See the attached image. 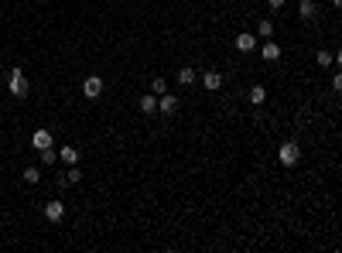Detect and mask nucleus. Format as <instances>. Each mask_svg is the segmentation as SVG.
Instances as JSON below:
<instances>
[{"label":"nucleus","mask_w":342,"mask_h":253,"mask_svg":"<svg viewBox=\"0 0 342 253\" xmlns=\"http://www.w3.org/2000/svg\"><path fill=\"white\" fill-rule=\"evenodd\" d=\"M7 89H11V96H17V99H28V75H24L21 69H11V79H7Z\"/></svg>","instance_id":"f257e3e1"},{"label":"nucleus","mask_w":342,"mask_h":253,"mask_svg":"<svg viewBox=\"0 0 342 253\" xmlns=\"http://www.w3.org/2000/svg\"><path fill=\"white\" fill-rule=\"evenodd\" d=\"M277 158H281V164H284V168H295V164L301 161V147H298L295 140H284V144H281V150H277Z\"/></svg>","instance_id":"f03ea898"},{"label":"nucleus","mask_w":342,"mask_h":253,"mask_svg":"<svg viewBox=\"0 0 342 253\" xmlns=\"http://www.w3.org/2000/svg\"><path fill=\"white\" fill-rule=\"evenodd\" d=\"M158 110H161V116H175V113H178V96L161 92V96H158Z\"/></svg>","instance_id":"7ed1b4c3"},{"label":"nucleus","mask_w":342,"mask_h":253,"mask_svg":"<svg viewBox=\"0 0 342 253\" xmlns=\"http://www.w3.org/2000/svg\"><path fill=\"white\" fill-rule=\"evenodd\" d=\"M82 96H86V99H100L103 96V79L100 75H89V79L82 82Z\"/></svg>","instance_id":"20e7f679"},{"label":"nucleus","mask_w":342,"mask_h":253,"mask_svg":"<svg viewBox=\"0 0 342 253\" xmlns=\"http://www.w3.org/2000/svg\"><path fill=\"white\" fill-rule=\"evenodd\" d=\"M253 48H257V35L239 31V35H236V52H243V55H247V52H253Z\"/></svg>","instance_id":"39448f33"},{"label":"nucleus","mask_w":342,"mask_h":253,"mask_svg":"<svg viewBox=\"0 0 342 253\" xmlns=\"http://www.w3.org/2000/svg\"><path fill=\"white\" fill-rule=\"evenodd\" d=\"M202 86H205L209 92H219V89H223V75H219L216 69H209V72L202 75Z\"/></svg>","instance_id":"423d86ee"},{"label":"nucleus","mask_w":342,"mask_h":253,"mask_svg":"<svg viewBox=\"0 0 342 253\" xmlns=\"http://www.w3.org/2000/svg\"><path fill=\"white\" fill-rule=\"evenodd\" d=\"M45 219L48 222H62V219H65V206H62V202H48L45 206Z\"/></svg>","instance_id":"0eeeda50"},{"label":"nucleus","mask_w":342,"mask_h":253,"mask_svg":"<svg viewBox=\"0 0 342 253\" xmlns=\"http://www.w3.org/2000/svg\"><path fill=\"white\" fill-rule=\"evenodd\" d=\"M137 110H140L144 116L158 113V96H154V92H148V96H140V103H137Z\"/></svg>","instance_id":"6e6552de"},{"label":"nucleus","mask_w":342,"mask_h":253,"mask_svg":"<svg viewBox=\"0 0 342 253\" xmlns=\"http://www.w3.org/2000/svg\"><path fill=\"white\" fill-rule=\"evenodd\" d=\"M315 14H319L315 0H298V17H301V21H311Z\"/></svg>","instance_id":"1a4fd4ad"},{"label":"nucleus","mask_w":342,"mask_h":253,"mask_svg":"<svg viewBox=\"0 0 342 253\" xmlns=\"http://www.w3.org/2000/svg\"><path fill=\"white\" fill-rule=\"evenodd\" d=\"M260 55H263V62H277V58H281V45H274L271 38H267L263 48H260Z\"/></svg>","instance_id":"9d476101"},{"label":"nucleus","mask_w":342,"mask_h":253,"mask_svg":"<svg viewBox=\"0 0 342 253\" xmlns=\"http://www.w3.org/2000/svg\"><path fill=\"white\" fill-rule=\"evenodd\" d=\"M31 144H34L38 150H41V147H55V140H52V134H48V130H34Z\"/></svg>","instance_id":"9b49d317"},{"label":"nucleus","mask_w":342,"mask_h":253,"mask_svg":"<svg viewBox=\"0 0 342 253\" xmlns=\"http://www.w3.org/2000/svg\"><path fill=\"white\" fill-rule=\"evenodd\" d=\"M55 158H58L55 147H41V150H38V161L45 164V168H52V164H55Z\"/></svg>","instance_id":"f8f14e48"},{"label":"nucleus","mask_w":342,"mask_h":253,"mask_svg":"<svg viewBox=\"0 0 342 253\" xmlns=\"http://www.w3.org/2000/svg\"><path fill=\"white\" fill-rule=\"evenodd\" d=\"M247 99H250L253 106H260L263 99H267V89H263V86H250V92H247Z\"/></svg>","instance_id":"ddd939ff"},{"label":"nucleus","mask_w":342,"mask_h":253,"mask_svg":"<svg viewBox=\"0 0 342 253\" xmlns=\"http://www.w3.org/2000/svg\"><path fill=\"white\" fill-rule=\"evenodd\" d=\"M58 158H62L65 164H79V147H62L58 150Z\"/></svg>","instance_id":"4468645a"},{"label":"nucleus","mask_w":342,"mask_h":253,"mask_svg":"<svg viewBox=\"0 0 342 253\" xmlns=\"http://www.w3.org/2000/svg\"><path fill=\"white\" fill-rule=\"evenodd\" d=\"M24 182L38 185V182H41V168H38V164H28V168H24Z\"/></svg>","instance_id":"2eb2a0df"},{"label":"nucleus","mask_w":342,"mask_h":253,"mask_svg":"<svg viewBox=\"0 0 342 253\" xmlns=\"http://www.w3.org/2000/svg\"><path fill=\"white\" fill-rule=\"evenodd\" d=\"M257 38H274V21L271 17H263V21L257 24Z\"/></svg>","instance_id":"dca6fc26"},{"label":"nucleus","mask_w":342,"mask_h":253,"mask_svg":"<svg viewBox=\"0 0 342 253\" xmlns=\"http://www.w3.org/2000/svg\"><path fill=\"white\" fill-rule=\"evenodd\" d=\"M195 79H199V75H195V69H188V65H185V69H178V82H182V86H192Z\"/></svg>","instance_id":"f3484780"},{"label":"nucleus","mask_w":342,"mask_h":253,"mask_svg":"<svg viewBox=\"0 0 342 253\" xmlns=\"http://www.w3.org/2000/svg\"><path fill=\"white\" fill-rule=\"evenodd\" d=\"M315 62H319L322 69H329V65H335V52H319V55H315Z\"/></svg>","instance_id":"a211bd4d"},{"label":"nucleus","mask_w":342,"mask_h":253,"mask_svg":"<svg viewBox=\"0 0 342 253\" xmlns=\"http://www.w3.org/2000/svg\"><path fill=\"white\" fill-rule=\"evenodd\" d=\"M65 182H68V185H79V182H82V171H79V164H68V171H65Z\"/></svg>","instance_id":"6ab92c4d"},{"label":"nucleus","mask_w":342,"mask_h":253,"mask_svg":"<svg viewBox=\"0 0 342 253\" xmlns=\"http://www.w3.org/2000/svg\"><path fill=\"white\" fill-rule=\"evenodd\" d=\"M151 92H154V96H161V92H168V82H164V79L158 75V79L151 82Z\"/></svg>","instance_id":"aec40b11"},{"label":"nucleus","mask_w":342,"mask_h":253,"mask_svg":"<svg viewBox=\"0 0 342 253\" xmlns=\"http://www.w3.org/2000/svg\"><path fill=\"white\" fill-rule=\"evenodd\" d=\"M267 4H271L274 11H281V7H284V0H267Z\"/></svg>","instance_id":"412c9836"}]
</instances>
